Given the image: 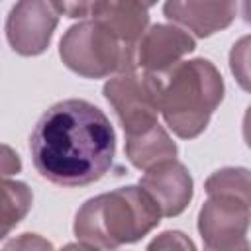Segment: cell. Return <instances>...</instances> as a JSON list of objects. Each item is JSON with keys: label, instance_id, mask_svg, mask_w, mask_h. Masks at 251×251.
I'll list each match as a JSON object with an SVG mask.
<instances>
[{"label": "cell", "instance_id": "cell-1", "mask_svg": "<svg viewBox=\"0 0 251 251\" xmlns=\"http://www.w3.org/2000/svg\"><path fill=\"white\" fill-rule=\"evenodd\" d=\"M29 151L35 171L59 186H86L100 180L116 157V131L94 104L69 98L37 120Z\"/></svg>", "mask_w": 251, "mask_h": 251}, {"label": "cell", "instance_id": "cell-2", "mask_svg": "<svg viewBox=\"0 0 251 251\" xmlns=\"http://www.w3.org/2000/svg\"><path fill=\"white\" fill-rule=\"evenodd\" d=\"M161 224V212L141 186H120L88 198L75 214L73 231L80 243L100 251L143 239Z\"/></svg>", "mask_w": 251, "mask_h": 251}, {"label": "cell", "instance_id": "cell-3", "mask_svg": "<svg viewBox=\"0 0 251 251\" xmlns=\"http://www.w3.org/2000/svg\"><path fill=\"white\" fill-rule=\"evenodd\" d=\"M159 78V112L180 139L198 137L224 100V78L208 59L180 61Z\"/></svg>", "mask_w": 251, "mask_h": 251}, {"label": "cell", "instance_id": "cell-4", "mask_svg": "<svg viewBox=\"0 0 251 251\" xmlns=\"http://www.w3.org/2000/svg\"><path fill=\"white\" fill-rule=\"evenodd\" d=\"M59 57L67 69L84 78H104L135 69V47L122 43L92 20H82L63 33Z\"/></svg>", "mask_w": 251, "mask_h": 251}, {"label": "cell", "instance_id": "cell-5", "mask_svg": "<svg viewBox=\"0 0 251 251\" xmlns=\"http://www.w3.org/2000/svg\"><path fill=\"white\" fill-rule=\"evenodd\" d=\"M102 94L112 106L126 135H135L159 124V78L139 69L114 75Z\"/></svg>", "mask_w": 251, "mask_h": 251}, {"label": "cell", "instance_id": "cell-6", "mask_svg": "<svg viewBox=\"0 0 251 251\" xmlns=\"http://www.w3.org/2000/svg\"><path fill=\"white\" fill-rule=\"evenodd\" d=\"M57 24L59 14L51 2L24 0L14 4L6 18V39L18 55L35 57L49 47Z\"/></svg>", "mask_w": 251, "mask_h": 251}, {"label": "cell", "instance_id": "cell-7", "mask_svg": "<svg viewBox=\"0 0 251 251\" xmlns=\"http://www.w3.org/2000/svg\"><path fill=\"white\" fill-rule=\"evenodd\" d=\"M249 204L227 198L208 196L198 212V233L206 247H227L247 239Z\"/></svg>", "mask_w": 251, "mask_h": 251}, {"label": "cell", "instance_id": "cell-8", "mask_svg": "<svg viewBox=\"0 0 251 251\" xmlns=\"http://www.w3.org/2000/svg\"><path fill=\"white\" fill-rule=\"evenodd\" d=\"M196 49L194 37L171 24H155L135 45V69L149 75H163Z\"/></svg>", "mask_w": 251, "mask_h": 251}, {"label": "cell", "instance_id": "cell-9", "mask_svg": "<svg viewBox=\"0 0 251 251\" xmlns=\"http://www.w3.org/2000/svg\"><path fill=\"white\" fill-rule=\"evenodd\" d=\"M139 186L157 204L161 218H175L182 214L194 196L192 176L176 159H167L149 167L139 178Z\"/></svg>", "mask_w": 251, "mask_h": 251}, {"label": "cell", "instance_id": "cell-10", "mask_svg": "<svg viewBox=\"0 0 251 251\" xmlns=\"http://www.w3.org/2000/svg\"><path fill=\"white\" fill-rule=\"evenodd\" d=\"M20 171V155L10 145L0 143V239H4L27 216L33 204L31 188L14 178Z\"/></svg>", "mask_w": 251, "mask_h": 251}, {"label": "cell", "instance_id": "cell-11", "mask_svg": "<svg viewBox=\"0 0 251 251\" xmlns=\"http://www.w3.org/2000/svg\"><path fill=\"white\" fill-rule=\"evenodd\" d=\"M163 14L173 25H180V29L192 31L196 37H210L216 31L226 29L237 14L235 2H165Z\"/></svg>", "mask_w": 251, "mask_h": 251}, {"label": "cell", "instance_id": "cell-12", "mask_svg": "<svg viewBox=\"0 0 251 251\" xmlns=\"http://www.w3.org/2000/svg\"><path fill=\"white\" fill-rule=\"evenodd\" d=\"M149 8L141 2H88L86 18L104 25L122 43L135 47L149 24Z\"/></svg>", "mask_w": 251, "mask_h": 251}, {"label": "cell", "instance_id": "cell-13", "mask_svg": "<svg viewBox=\"0 0 251 251\" xmlns=\"http://www.w3.org/2000/svg\"><path fill=\"white\" fill-rule=\"evenodd\" d=\"M176 143L161 124H155L141 133L126 135V157L141 171H147L161 161L176 159Z\"/></svg>", "mask_w": 251, "mask_h": 251}, {"label": "cell", "instance_id": "cell-14", "mask_svg": "<svg viewBox=\"0 0 251 251\" xmlns=\"http://www.w3.org/2000/svg\"><path fill=\"white\" fill-rule=\"evenodd\" d=\"M208 196H227L251 204V176L245 167H224L204 182Z\"/></svg>", "mask_w": 251, "mask_h": 251}, {"label": "cell", "instance_id": "cell-15", "mask_svg": "<svg viewBox=\"0 0 251 251\" xmlns=\"http://www.w3.org/2000/svg\"><path fill=\"white\" fill-rule=\"evenodd\" d=\"M145 251H198V249L186 233L178 229H167L157 237H153Z\"/></svg>", "mask_w": 251, "mask_h": 251}, {"label": "cell", "instance_id": "cell-16", "mask_svg": "<svg viewBox=\"0 0 251 251\" xmlns=\"http://www.w3.org/2000/svg\"><path fill=\"white\" fill-rule=\"evenodd\" d=\"M247 53H249V37H241L229 55V67L239 84L247 90L249 88V71H247Z\"/></svg>", "mask_w": 251, "mask_h": 251}, {"label": "cell", "instance_id": "cell-17", "mask_svg": "<svg viewBox=\"0 0 251 251\" xmlns=\"http://www.w3.org/2000/svg\"><path fill=\"white\" fill-rule=\"evenodd\" d=\"M0 251H55L53 243L41 237L39 233H20L12 237Z\"/></svg>", "mask_w": 251, "mask_h": 251}, {"label": "cell", "instance_id": "cell-18", "mask_svg": "<svg viewBox=\"0 0 251 251\" xmlns=\"http://www.w3.org/2000/svg\"><path fill=\"white\" fill-rule=\"evenodd\" d=\"M204 251H249V241L243 239L235 245H227V247H206Z\"/></svg>", "mask_w": 251, "mask_h": 251}, {"label": "cell", "instance_id": "cell-19", "mask_svg": "<svg viewBox=\"0 0 251 251\" xmlns=\"http://www.w3.org/2000/svg\"><path fill=\"white\" fill-rule=\"evenodd\" d=\"M61 251H100V249L90 247V245H86V243H69V245H65Z\"/></svg>", "mask_w": 251, "mask_h": 251}]
</instances>
